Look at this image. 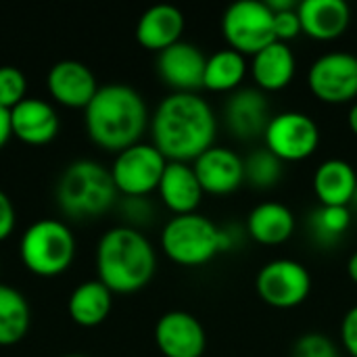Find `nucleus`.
<instances>
[{
    "instance_id": "4c0bfd02",
    "label": "nucleus",
    "mask_w": 357,
    "mask_h": 357,
    "mask_svg": "<svg viewBox=\"0 0 357 357\" xmlns=\"http://www.w3.org/2000/svg\"><path fill=\"white\" fill-rule=\"evenodd\" d=\"M347 274L354 280V284H357V251L349 257V261H347Z\"/></svg>"
},
{
    "instance_id": "dca6fc26",
    "label": "nucleus",
    "mask_w": 357,
    "mask_h": 357,
    "mask_svg": "<svg viewBox=\"0 0 357 357\" xmlns=\"http://www.w3.org/2000/svg\"><path fill=\"white\" fill-rule=\"evenodd\" d=\"M270 119V105L266 92L259 88H238L226 100L224 121L228 132L238 140H253L264 136Z\"/></svg>"
},
{
    "instance_id": "bb28decb",
    "label": "nucleus",
    "mask_w": 357,
    "mask_h": 357,
    "mask_svg": "<svg viewBox=\"0 0 357 357\" xmlns=\"http://www.w3.org/2000/svg\"><path fill=\"white\" fill-rule=\"evenodd\" d=\"M351 209L349 207H326L320 205L310 215V234L314 243L320 247H335L347 234L351 226Z\"/></svg>"
},
{
    "instance_id": "1a4fd4ad",
    "label": "nucleus",
    "mask_w": 357,
    "mask_h": 357,
    "mask_svg": "<svg viewBox=\"0 0 357 357\" xmlns=\"http://www.w3.org/2000/svg\"><path fill=\"white\" fill-rule=\"evenodd\" d=\"M255 289L261 301L276 310H293L307 301L312 293L310 270L295 259H272L255 278Z\"/></svg>"
},
{
    "instance_id": "7c9ffc66",
    "label": "nucleus",
    "mask_w": 357,
    "mask_h": 357,
    "mask_svg": "<svg viewBox=\"0 0 357 357\" xmlns=\"http://www.w3.org/2000/svg\"><path fill=\"white\" fill-rule=\"evenodd\" d=\"M121 213L130 222L126 226L136 228V226L149 224L153 220V205L149 203L146 197H126L121 203Z\"/></svg>"
},
{
    "instance_id": "c756f323",
    "label": "nucleus",
    "mask_w": 357,
    "mask_h": 357,
    "mask_svg": "<svg viewBox=\"0 0 357 357\" xmlns=\"http://www.w3.org/2000/svg\"><path fill=\"white\" fill-rule=\"evenodd\" d=\"M293 357H341L333 339L322 333L301 335L293 345Z\"/></svg>"
},
{
    "instance_id": "2f4dec72",
    "label": "nucleus",
    "mask_w": 357,
    "mask_h": 357,
    "mask_svg": "<svg viewBox=\"0 0 357 357\" xmlns=\"http://www.w3.org/2000/svg\"><path fill=\"white\" fill-rule=\"evenodd\" d=\"M274 33H276V40L278 42H284V44H289L299 33H303V27H301V19H299L297 8L282 10V13H274Z\"/></svg>"
},
{
    "instance_id": "f8f14e48",
    "label": "nucleus",
    "mask_w": 357,
    "mask_h": 357,
    "mask_svg": "<svg viewBox=\"0 0 357 357\" xmlns=\"http://www.w3.org/2000/svg\"><path fill=\"white\" fill-rule=\"evenodd\" d=\"M155 343L165 357H201L207 347V335L199 318L174 310L157 320Z\"/></svg>"
},
{
    "instance_id": "e433bc0d",
    "label": "nucleus",
    "mask_w": 357,
    "mask_h": 357,
    "mask_svg": "<svg viewBox=\"0 0 357 357\" xmlns=\"http://www.w3.org/2000/svg\"><path fill=\"white\" fill-rule=\"evenodd\" d=\"M347 123H349V130L354 132L357 136V100L356 102H351V107H349V113H347Z\"/></svg>"
},
{
    "instance_id": "aec40b11",
    "label": "nucleus",
    "mask_w": 357,
    "mask_h": 357,
    "mask_svg": "<svg viewBox=\"0 0 357 357\" xmlns=\"http://www.w3.org/2000/svg\"><path fill=\"white\" fill-rule=\"evenodd\" d=\"M184 15L174 4H153L136 23V40L142 48L161 52L182 40Z\"/></svg>"
},
{
    "instance_id": "6ab92c4d",
    "label": "nucleus",
    "mask_w": 357,
    "mask_h": 357,
    "mask_svg": "<svg viewBox=\"0 0 357 357\" xmlns=\"http://www.w3.org/2000/svg\"><path fill=\"white\" fill-rule=\"evenodd\" d=\"M157 192L163 205L174 215L197 213V207L201 205V199L205 195L192 165L180 161H167Z\"/></svg>"
},
{
    "instance_id": "cd10ccee",
    "label": "nucleus",
    "mask_w": 357,
    "mask_h": 357,
    "mask_svg": "<svg viewBox=\"0 0 357 357\" xmlns=\"http://www.w3.org/2000/svg\"><path fill=\"white\" fill-rule=\"evenodd\" d=\"M282 176V161L266 146L245 157V182L257 190H268L278 184Z\"/></svg>"
},
{
    "instance_id": "f257e3e1",
    "label": "nucleus",
    "mask_w": 357,
    "mask_h": 357,
    "mask_svg": "<svg viewBox=\"0 0 357 357\" xmlns=\"http://www.w3.org/2000/svg\"><path fill=\"white\" fill-rule=\"evenodd\" d=\"M215 134V113L197 92L167 94L151 117L153 144L167 161H195L213 146Z\"/></svg>"
},
{
    "instance_id": "5701e85b",
    "label": "nucleus",
    "mask_w": 357,
    "mask_h": 357,
    "mask_svg": "<svg viewBox=\"0 0 357 357\" xmlns=\"http://www.w3.org/2000/svg\"><path fill=\"white\" fill-rule=\"evenodd\" d=\"M295 232L293 211L278 201H266L251 209L247 218V234L259 245L276 247L287 243Z\"/></svg>"
},
{
    "instance_id": "ea45409f",
    "label": "nucleus",
    "mask_w": 357,
    "mask_h": 357,
    "mask_svg": "<svg viewBox=\"0 0 357 357\" xmlns=\"http://www.w3.org/2000/svg\"><path fill=\"white\" fill-rule=\"evenodd\" d=\"M65 357H86V356H77V354H71V356H65Z\"/></svg>"
},
{
    "instance_id": "2eb2a0df",
    "label": "nucleus",
    "mask_w": 357,
    "mask_h": 357,
    "mask_svg": "<svg viewBox=\"0 0 357 357\" xmlns=\"http://www.w3.org/2000/svg\"><path fill=\"white\" fill-rule=\"evenodd\" d=\"M192 169L199 178L203 192L230 195L245 184V159L226 146H211L192 161Z\"/></svg>"
},
{
    "instance_id": "c9c22d12",
    "label": "nucleus",
    "mask_w": 357,
    "mask_h": 357,
    "mask_svg": "<svg viewBox=\"0 0 357 357\" xmlns=\"http://www.w3.org/2000/svg\"><path fill=\"white\" fill-rule=\"evenodd\" d=\"M299 2L295 0H268V6L272 8V13H282V10H293L297 8Z\"/></svg>"
},
{
    "instance_id": "393cba45",
    "label": "nucleus",
    "mask_w": 357,
    "mask_h": 357,
    "mask_svg": "<svg viewBox=\"0 0 357 357\" xmlns=\"http://www.w3.org/2000/svg\"><path fill=\"white\" fill-rule=\"evenodd\" d=\"M249 73V63L247 56L232 50V48H222L215 50L211 56H207L205 65V75H203V88L211 92H234L241 88Z\"/></svg>"
},
{
    "instance_id": "20e7f679",
    "label": "nucleus",
    "mask_w": 357,
    "mask_h": 357,
    "mask_svg": "<svg viewBox=\"0 0 357 357\" xmlns=\"http://www.w3.org/2000/svg\"><path fill=\"white\" fill-rule=\"evenodd\" d=\"M117 195L111 169L92 159L71 161L54 186L56 205L71 220H92L107 213Z\"/></svg>"
},
{
    "instance_id": "423d86ee",
    "label": "nucleus",
    "mask_w": 357,
    "mask_h": 357,
    "mask_svg": "<svg viewBox=\"0 0 357 357\" xmlns=\"http://www.w3.org/2000/svg\"><path fill=\"white\" fill-rule=\"evenodd\" d=\"M19 255L27 272L40 278H54L73 264L75 236L61 220H38L23 232Z\"/></svg>"
},
{
    "instance_id": "412c9836",
    "label": "nucleus",
    "mask_w": 357,
    "mask_h": 357,
    "mask_svg": "<svg viewBox=\"0 0 357 357\" xmlns=\"http://www.w3.org/2000/svg\"><path fill=\"white\" fill-rule=\"evenodd\" d=\"M297 71V59L289 44L284 42H272L264 50L251 56L249 73L255 82V86L261 92H278L284 90Z\"/></svg>"
},
{
    "instance_id": "9d476101",
    "label": "nucleus",
    "mask_w": 357,
    "mask_h": 357,
    "mask_svg": "<svg viewBox=\"0 0 357 357\" xmlns=\"http://www.w3.org/2000/svg\"><path fill=\"white\" fill-rule=\"evenodd\" d=\"M264 142L282 163H297L312 157L320 146V128L307 113L282 111L272 115L264 132Z\"/></svg>"
},
{
    "instance_id": "c85d7f7f",
    "label": "nucleus",
    "mask_w": 357,
    "mask_h": 357,
    "mask_svg": "<svg viewBox=\"0 0 357 357\" xmlns=\"http://www.w3.org/2000/svg\"><path fill=\"white\" fill-rule=\"evenodd\" d=\"M27 98V79L19 67L0 65V107L13 111Z\"/></svg>"
},
{
    "instance_id": "72a5a7b5",
    "label": "nucleus",
    "mask_w": 357,
    "mask_h": 357,
    "mask_svg": "<svg viewBox=\"0 0 357 357\" xmlns=\"http://www.w3.org/2000/svg\"><path fill=\"white\" fill-rule=\"evenodd\" d=\"M17 226V211L10 201V197L0 190V243L6 241Z\"/></svg>"
},
{
    "instance_id": "9b49d317",
    "label": "nucleus",
    "mask_w": 357,
    "mask_h": 357,
    "mask_svg": "<svg viewBox=\"0 0 357 357\" xmlns=\"http://www.w3.org/2000/svg\"><path fill=\"white\" fill-rule=\"evenodd\" d=\"M312 94L326 105H345L357 98V56L335 50L318 56L307 73Z\"/></svg>"
},
{
    "instance_id": "4468645a",
    "label": "nucleus",
    "mask_w": 357,
    "mask_h": 357,
    "mask_svg": "<svg viewBox=\"0 0 357 357\" xmlns=\"http://www.w3.org/2000/svg\"><path fill=\"white\" fill-rule=\"evenodd\" d=\"M46 88L52 100L67 109H86L98 92V82L92 69L75 59L54 63L46 75Z\"/></svg>"
},
{
    "instance_id": "a211bd4d",
    "label": "nucleus",
    "mask_w": 357,
    "mask_h": 357,
    "mask_svg": "<svg viewBox=\"0 0 357 357\" xmlns=\"http://www.w3.org/2000/svg\"><path fill=\"white\" fill-rule=\"evenodd\" d=\"M297 13L303 33L320 42L341 38L351 21V8L345 0H301Z\"/></svg>"
},
{
    "instance_id": "f03ea898",
    "label": "nucleus",
    "mask_w": 357,
    "mask_h": 357,
    "mask_svg": "<svg viewBox=\"0 0 357 357\" xmlns=\"http://www.w3.org/2000/svg\"><path fill=\"white\" fill-rule=\"evenodd\" d=\"M90 140L113 153L138 144L146 126L149 109L142 94L128 84H105L84 109Z\"/></svg>"
},
{
    "instance_id": "a878e982",
    "label": "nucleus",
    "mask_w": 357,
    "mask_h": 357,
    "mask_svg": "<svg viewBox=\"0 0 357 357\" xmlns=\"http://www.w3.org/2000/svg\"><path fill=\"white\" fill-rule=\"evenodd\" d=\"M31 324L27 299L13 287L0 284V347L19 343Z\"/></svg>"
},
{
    "instance_id": "4be33fe9",
    "label": "nucleus",
    "mask_w": 357,
    "mask_h": 357,
    "mask_svg": "<svg viewBox=\"0 0 357 357\" xmlns=\"http://www.w3.org/2000/svg\"><path fill=\"white\" fill-rule=\"evenodd\" d=\"M357 174L345 159H326L314 172V192L320 205L349 207L356 195Z\"/></svg>"
},
{
    "instance_id": "0eeeda50",
    "label": "nucleus",
    "mask_w": 357,
    "mask_h": 357,
    "mask_svg": "<svg viewBox=\"0 0 357 357\" xmlns=\"http://www.w3.org/2000/svg\"><path fill=\"white\" fill-rule=\"evenodd\" d=\"M222 33L228 42V48L245 56H253L268 44L276 42L274 13L268 2L238 0L224 10Z\"/></svg>"
},
{
    "instance_id": "b1692460",
    "label": "nucleus",
    "mask_w": 357,
    "mask_h": 357,
    "mask_svg": "<svg viewBox=\"0 0 357 357\" xmlns=\"http://www.w3.org/2000/svg\"><path fill=\"white\" fill-rule=\"evenodd\" d=\"M113 307V293L96 278L86 280L73 289L67 301L69 318L84 328H94L102 324Z\"/></svg>"
},
{
    "instance_id": "39448f33",
    "label": "nucleus",
    "mask_w": 357,
    "mask_h": 357,
    "mask_svg": "<svg viewBox=\"0 0 357 357\" xmlns=\"http://www.w3.org/2000/svg\"><path fill=\"white\" fill-rule=\"evenodd\" d=\"M234 236L228 228L215 226L201 213L174 215L161 230V249L178 266L197 268L215 255L230 251Z\"/></svg>"
},
{
    "instance_id": "7ed1b4c3",
    "label": "nucleus",
    "mask_w": 357,
    "mask_h": 357,
    "mask_svg": "<svg viewBox=\"0 0 357 357\" xmlns=\"http://www.w3.org/2000/svg\"><path fill=\"white\" fill-rule=\"evenodd\" d=\"M157 270L153 243L132 226L109 228L96 245L98 280L117 295H130L144 289Z\"/></svg>"
},
{
    "instance_id": "f704fd0d",
    "label": "nucleus",
    "mask_w": 357,
    "mask_h": 357,
    "mask_svg": "<svg viewBox=\"0 0 357 357\" xmlns=\"http://www.w3.org/2000/svg\"><path fill=\"white\" fill-rule=\"evenodd\" d=\"M13 128H10V111L0 107V149L10 140Z\"/></svg>"
},
{
    "instance_id": "473e14b6",
    "label": "nucleus",
    "mask_w": 357,
    "mask_h": 357,
    "mask_svg": "<svg viewBox=\"0 0 357 357\" xmlns=\"http://www.w3.org/2000/svg\"><path fill=\"white\" fill-rule=\"evenodd\" d=\"M341 343L351 357H357V305H354L341 320Z\"/></svg>"
},
{
    "instance_id": "f3484780",
    "label": "nucleus",
    "mask_w": 357,
    "mask_h": 357,
    "mask_svg": "<svg viewBox=\"0 0 357 357\" xmlns=\"http://www.w3.org/2000/svg\"><path fill=\"white\" fill-rule=\"evenodd\" d=\"M10 128L13 136L19 138L21 142L42 146L56 138L61 121L50 102L27 96L10 111Z\"/></svg>"
},
{
    "instance_id": "ddd939ff",
    "label": "nucleus",
    "mask_w": 357,
    "mask_h": 357,
    "mask_svg": "<svg viewBox=\"0 0 357 357\" xmlns=\"http://www.w3.org/2000/svg\"><path fill=\"white\" fill-rule=\"evenodd\" d=\"M207 56L190 42H176L157 54V73L172 92H197L203 88Z\"/></svg>"
},
{
    "instance_id": "58836bf2",
    "label": "nucleus",
    "mask_w": 357,
    "mask_h": 357,
    "mask_svg": "<svg viewBox=\"0 0 357 357\" xmlns=\"http://www.w3.org/2000/svg\"><path fill=\"white\" fill-rule=\"evenodd\" d=\"M349 209H351V213H354V211L357 213V188H356V195H354V199H351V205H349Z\"/></svg>"
},
{
    "instance_id": "6e6552de",
    "label": "nucleus",
    "mask_w": 357,
    "mask_h": 357,
    "mask_svg": "<svg viewBox=\"0 0 357 357\" xmlns=\"http://www.w3.org/2000/svg\"><path fill=\"white\" fill-rule=\"evenodd\" d=\"M167 159L153 142H138L117 153L111 169L115 188L123 197H149L159 188Z\"/></svg>"
}]
</instances>
